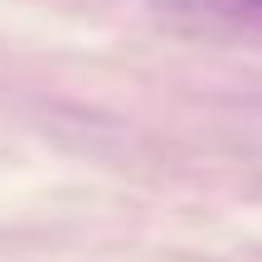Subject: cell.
<instances>
[{
    "instance_id": "1",
    "label": "cell",
    "mask_w": 262,
    "mask_h": 262,
    "mask_svg": "<svg viewBox=\"0 0 262 262\" xmlns=\"http://www.w3.org/2000/svg\"><path fill=\"white\" fill-rule=\"evenodd\" d=\"M214 15H224V19H233V25H253L262 29V0H204Z\"/></svg>"
}]
</instances>
